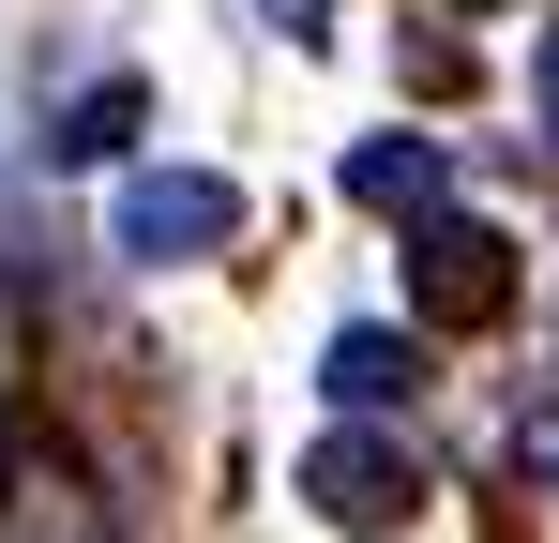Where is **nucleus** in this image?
Masks as SVG:
<instances>
[{
	"label": "nucleus",
	"mask_w": 559,
	"mask_h": 543,
	"mask_svg": "<svg viewBox=\"0 0 559 543\" xmlns=\"http://www.w3.org/2000/svg\"><path fill=\"white\" fill-rule=\"evenodd\" d=\"M514 468H545V483H559V408H545V423H514Z\"/></svg>",
	"instance_id": "obj_7"
},
{
	"label": "nucleus",
	"mask_w": 559,
	"mask_h": 543,
	"mask_svg": "<svg viewBox=\"0 0 559 543\" xmlns=\"http://www.w3.org/2000/svg\"><path fill=\"white\" fill-rule=\"evenodd\" d=\"M318 377H333V408H408V393H424V348H408V333H333Z\"/></svg>",
	"instance_id": "obj_4"
},
{
	"label": "nucleus",
	"mask_w": 559,
	"mask_h": 543,
	"mask_svg": "<svg viewBox=\"0 0 559 543\" xmlns=\"http://www.w3.org/2000/svg\"><path fill=\"white\" fill-rule=\"evenodd\" d=\"M348 196L364 212H439V136H364L348 152Z\"/></svg>",
	"instance_id": "obj_5"
},
{
	"label": "nucleus",
	"mask_w": 559,
	"mask_h": 543,
	"mask_svg": "<svg viewBox=\"0 0 559 543\" xmlns=\"http://www.w3.org/2000/svg\"><path fill=\"white\" fill-rule=\"evenodd\" d=\"M212 242H242V196H227L212 167L121 181V257H212Z\"/></svg>",
	"instance_id": "obj_2"
},
{
	"label": "nucleus",
	"mask_w": 559,
	"mask_h": 543,
	"mask_svg": "<svg viewBox=\"0 0 559 543\" xmlns=\"http://www.w3.org/2000/svg\"><path fill=\"white\" fill-rule=\"evenodd\" d=\"M121 136H136V76H106V90H76L46 152H61V167H92V152H121Z\"/></svg>",
	"instance_id": "obj_6"
},
{
	"label": "nucleus",
	"mask_w": 559,
	"mask_h": 543,
	"mask_svg": "<svg viewBox=\"0 0 559 543\" xmlns=\"http://www.w3.org/2000/svg\"><path fill=\"white\" fill-rule=\"evenodd\" d=\"M302 498H318L333 529H393V514L424 498V468H408L393 438H318V452H302Z\"/></svg>",
	"instance_id": "obj_3"
},
{
	"label": "nucleus",
	"mask_w": 559,
	"mask_h": 543,
	"mask_svg": "<svg viewBox=\"0 0 559 543\" xmlns=\"http://www.w3.org/2000/svg\"><path fill=\"white\" fill-rule=\"evenodd\" d=\"M408 302L439 333H499L514 317V242L468 227V212H408Z\"/></svg>",
	"instance_id": "obj_1"
}]
</instances>
